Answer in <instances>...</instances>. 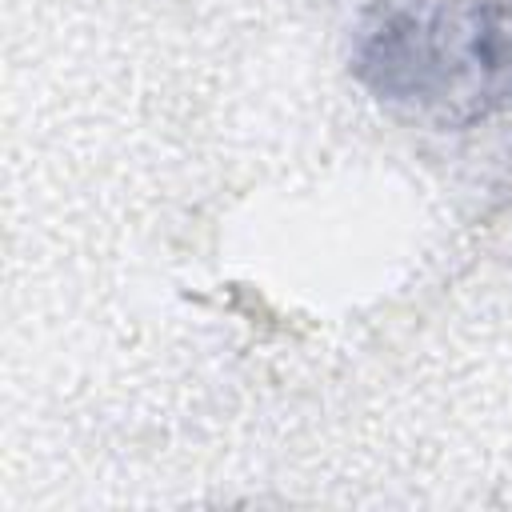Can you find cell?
<instances>
[{
    "label": "cell",
    "mask_w": 512,
    "mask_h": 512,
    "mask_svg": "<svg viewBox=\"0 0 512 512\" xmlns=\"http://www.w3.org/2000/svg\"><path fill=\"white\" fill-rule=\"evenodd\" d=\"M360 84L436 128L512 112V0H400L364 28Z\"/></svg>",
    "instance_id": "6da1fadb"
}]
</instances>
